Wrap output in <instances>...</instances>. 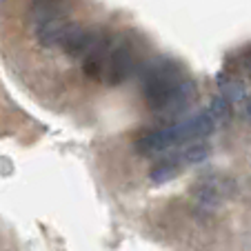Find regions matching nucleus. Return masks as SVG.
I'll return each instance as SVG.
<instances>
[{
    "instance_id": "nucleus-1",
    "label": "nucleus",
    "mask_w": 251,
    "mask_h": 251,
    "mask_svg": "<svg viewBox=\"0 0 251 251\" xmlns=\"http://www.w3.org/2000/svg\"><path fill=\"white\" fill-rule=\"evenodd\" d=\"M138 80L147 109L162 118L185 114L198 94V85L189 76L187 65L169 53H160L142 62Z\"/></svg>"
},
{
    "instance_id": "nucleus-4",
    "label": "nucleus",
    "mask_w": 251,
    "mask_h": 251,
    "mask_svg": "<svg viewBox=\"0 0 251 251\" xmlns=\"http://www.w3.org/2000/svg\"><path fill=\"white\" fill-rule=\"evenodd\" d=\"M231 191H236V185L229 182V178L220 174H209L200 178L198 187H196V200H198L200 207L213 209L225 198H231Z\"/></svg>"
},
{
    "instance_id": "nucleus-6",
    "label": "nucleus",
    "mask_w": 251,
    "mask_h": 251,
    "mask_svg": "<svg viewBox=\"0 0 251 251\" xmlns=\"http://www.w3.org/2000/svg\"><path fill=\"white\" fill-rule=\"evenodd\" d=\"M231 111H233V107L220 94H216L211 98V102H209V114L213 116V120H227L231 116Z\"/></svg>"
},
{
    "instance_id": "nucleus-5",
    "label": "nucleus",
    "mask_w": 251,
    "mask_h": 251,
    "mask_svg": "<svg viewBox=\"0 0 251 251\" xmlns=\"http://www.w3.org/2000/svg\"><path fill=\"white\" fill-rule=\"evenodd\" d=\"M185 169H187V162H185V158H182L180 149H178V151L162 153V158L153 165V169L149 171V180H151L153 185H162V182L174 180L176 176H180Z\"/></svg>"
},
{
    "instance_id": "nucleus-3",
    "label": "nucleus",
    "mask_w": 251,
    "mask_h": 251,
    "mask_svg": "<svg viewBox=\"0 0 251 251\" xmlns=\"http://www.w3.org/2000/svg\"><path fill=\"white\" fill-rule=\"evenodd\" d=\"M147 51V43H142V36L138 31H125L116 38H109V47L102 60L100 80L116 87L127 82L129 78L140 69Z\"/></svg>"
},
{
    "instance_id": "nucleus-2",
    "label": "nucleus",
    "mask_w": 251,
    "mask_h": 251,
    "mask_svg": "<svg viewBox=\"0 0 251 251\" xmlns=\"http://www.w3.org/2000/svg\"><path fill=\"white\" fill-rule=\"evenodd\" d=\"M216 129V120L209 114V109H200L178 123H169L160 129L145 133L136 140V151L142 156H158V153H169L176 149L200 142L207 136H211Z\"/></svg>"
}]
</instances>
